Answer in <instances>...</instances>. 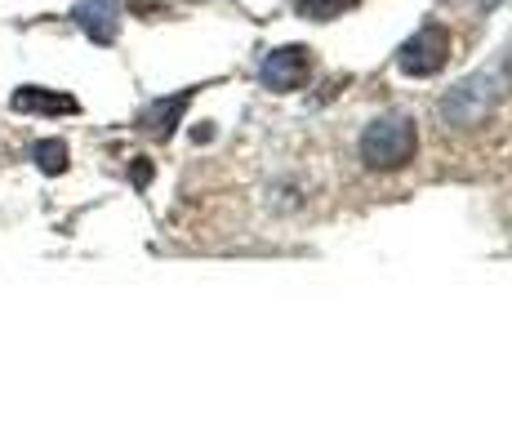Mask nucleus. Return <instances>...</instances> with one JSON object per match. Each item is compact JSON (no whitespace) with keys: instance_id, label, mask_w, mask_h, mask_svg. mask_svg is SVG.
Listing matches in <instances>:
<instances>
[{"instance_id":"1a4fd4ad","label":"nucleus","mask_w":512,"mask_h":445,"mask_svg":"<svg viewBox=\"0 0 512 445\" xmlns=\"http://www.w3.org/2000/svg\"><path fill=\"white\" fill-rule=\"evenodd\" d=\"M357 0H299V14L303 18H317V23H330V18H339L343 9H352Z\"/></svg>"},{"instance_id":"39448f33","label":"nucleus","mask_w":512,"mask_h":445,"mask_svg":"<svg viewBox=\"0 0 512 445\" xmlns=\"http://www.w3.org/2000/svg\"><path fill=\"white\" fill-rule=\"evenodd\" d=\"M76 23H81V32L90 36V41L112 45L116 32H121V5H116V0H81V5H76Z\"/></svg>"},{"instance_id":"0eeeda50","label":"nucleus","mask_w":512,"mask_h":445,"mask_svg":"<svg viewBox=\"0 0 512 445\" xmlns=\"http://www.w3.org/2000/svg\"><path fill=\"white\" fill-rule=\"evenodd\" d=\"M14 107H18V112H49V116H58V112H76V98L54 94V89H41V85H23L14 94Z\"/></svg>"},{"instance_id":"423d86ee","label":"nucleus","mask_w":512,"mask_h":445,"mask_svg":"<svg viewBox=\"0 0 512 445\" xmlns=\"http://www.w3.org/2000/svg\"><path fill=\"white\" fill-rule=\"evenodd\" d=\"M187 103H192V89H183V94L161 98V103L143 107L139 130H143V134H156V138H170V134H174V125H179V116L187 112Z\"/></svg>"},{"instance_id":"6e6552de","label":"nucleus","mask_w":512,"mask_h":445,"mask_svg":"<svg viewBox=\"0 0 512 445\" xmlns=\"http://www.w3.org/2000/svg\"><path fill=\"white\" fill-rule=\"evenodd\" d=\"M32 161L41 165L45 174H63L67 170V143H58V138H45V143L32 147Z\"/></svg>"},{"instance_id":"20e7f679","label":"nucleus","mask_w":512,"mask_h":445,"mask_svg":"<svg viewBox=\"0 0 512 445\" xmlns=\"http://www.w3.org/2000/svg\"><path fill=\"white\" fill-rule=\"evenodd\" d=\"M312 72V49L303 45H285V49H272L268 63H263V81L272 89H299Z\"/></svg>"},{"instance_id":"f03ea898","label":"nucleus","mask_w":512,"mask_h":445,"mask_svg":"<svg viewBox=\"0 0 512 445\" xmlns=\"http://www.w3.org/2000/svg\"><path fill=\"white\" fill-rule=\"evenodd\" d=\"M446 58H450V32L441 23H428V27H419L406 45H401L397 67L401 72H410V76H432V72L446 67Z\"/></svg>"},{"instance_id":"f257e3e1","label":"nucleus","mask_w":512,"mask_h":445,"mask_svg":"<svg viewBox=\"0 0 512 445\" xmlns=\"http://www.w3.org/2000/svg\"><path fill=\"white\" fill-rule=\"evenodd\" d=\"M415 147H419V134L410 116H379L361 134V161L370 170H397V165H406L415 156Z\"/></svg>"},{"instance_id":"9b49d317","label":"nucleus","mask_w":512,"mask_h":445,"mask_svg":"<svg viewBox=\"0 0 512 445\" xmlns=\"http://www.w3.org/2000/svg\"><path fill=\"white\" fill-rule=\"evenodd\" d=\"M508 72H512V58H508Z\"/></svg>"},{"instance_id":"9d476101","label":"nucleus","mask_w":512,"mask_h":445,"mask_svg":"<svg viewBox=\"0 0 512 445\" xmlns=\"http://www.w3.org/2000/svg\"><path fill=\"white\" fill-rule=\"evenodd\" d=\"M481 5H499V0H481Z\"/></svg>"},{"instance_id":"7ed1b4c3","label":"nucleus","mask_w":512,"mask_h":445,"mask_svg":"<svg viewBox=\"0 0 512 445\" xmlns=\"http://www.w3.org/2000/svg\"><path fill=\"white\" fill-rule=\"evenodd\" d=\"M495 89H499V81L490 72L468 76L464 85L446 94V103H441V121L446 125H477L481 116H486V107L495 103Z\"/></svg>"}]
</instances>
